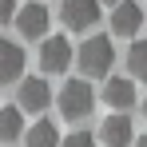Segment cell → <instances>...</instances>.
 I'll return each instance as SVG.
<instances>
[{"instance_id": "cell-14", "label": "cell", "mask_w": 147, "mask_h": 147, "mask_svg": "<svg viewBox=\"0 0 147 147\" xmlns=\"http://www.w3.org/2000/svg\"><path fill=\"white\" fill-rule=\"evenodd\" d=\"M60 147H96V139H92L88 131H72V135H68Z\"/></svg>"}, {"instance_id": "cell-12", "label": "cell", "mask_w": 147, "mask_h": 147, "mask_svg": "<svg viewBox=\"0 0 147 147\" xmlns=\"http://www.w3.org/2000/svg\"><path fill=\"white\" fill-rule=\"evenodd\" d=\"M24 135V111L20 107H0V143H12Z\"/></svg>"}, {"instance_id": "cell-4", "label": "cell", "mask_w": 147, "mask_h": 147, "mask_svg": "<svg viewBox=\"0 0 147 147\" xmlns=\"http://www.w3.org/2000/svg\"><path fill=\"white\" fill-rule=\"evenodd\" d=\"M60 20L72 32H84L99 20V0H60Z\"/></svg>"}, {"instance_id": "cell-15", "label": "cell", "mask_w": 147, "mask_h": 147, "mask_svg": "<svg viewBox=\"0 0 147 147\" xmlns=\"http://www.w3.org/2000/svg\"><path fill=\"white\" fill-rule=\"evenodd\" d=\"M16 20V0H0V24Z\"/></svg>"}, {"instance_id": "cell-3", "label": "cell", "mask_w": 147, "mask_h": 147, "mask_svg": "<svg viewBox=\"0 0 147 147\" xmlns=\"http://www.w3.org/2000/svg\"><path fill=\"white\" fill-rule=\"evenodd\" d=\"M76 64V48L64 40V36H48L44 44H40V68L48 76H56V72H68Z\"/></svg>"}, {"instance_id": "cell-16", "label": "cell", "mask_w": 147, "mask_h": 147, "mask_svg": "<svg viewBox=\"0 0 147 147\" xmlns=\"http://www.w3.org/2000/svg\"><path fill=\"white\" fill-rule=\"evenodd\" d=\"M131 147H147V135H143V139H135V143H131Z\"/></svg>"}, {"instance_id": "cell-5", "label": "cell", "mask_w": 147, "mask_h": 147, "mask_svg": "<svg viewBox=\"0 0 147 147\" xmlns=\"http://www.w3.org/2000/svg\"><path fill=\"white\" fill-rule=\"evenodd\" d=\"M48 20H52L48 8H44V4H36V0L24 4V8H16V32H20L24 40H40V36L48 32Z\"/></svg>"}, {"instance_id": "cell-2", "label": "cell", "mask_w": 147, "mask_h": 147, "mask_svg": "<svg viewBox=\"0 0 147 147\" xmlns=\"http://www.w3.org/2000/svg\"><path fill=\"white\" fill-rule=\"evenodd\" d=\"M92 107H96V92H92L88 80H68V84L60 88V115H64V119H72V123L88 119Z\"/></svg>"}, {"instance_id": "cell-9", "label": "cell", "mask_w": 147, "mask_h": 147, "mask_svg": "<svg viewBox=\"0 0 147 147\" xmlns=\"http://www.w3.org/2000/svg\"><path fill=\"white\" fill-rule=\"evenodd\" d=\"M52 103V92L44 80H20V92H16V107L20 111H44Z\"/></svg>"}, {"instance_id": "cell-1", "label": "cell", "mask_w": 147, "mask_h": 147, "mask_svg": "<svg viewBox=\"0 0 147 147\" xmlns=\"http://www.w3.org/2000/svg\"><path fill=\"white\" fill-rule=\"evenodd\" d=\"M115 64V44L111 36H88L76 48V68L84 72V80H107Z\"/></svg>"}, {"instance_id": "cell-8", "label": "cell", "mask_w": 147, "mask_h": 147, "mask_svg": "<svg viewBox=\"0 0 147 147\" xmlns=\"http://www.w3.org/2000/svg\"><path fill=\"white\" fill-rule=\"evenodd\" d=\"M103 99L115 107V111H127V107H135V80L131 76H107V84H103Z\"/></svg>"}, {"instance_id": "cell-7", "label": "cell", "mask_w": 147, "mask_h": 147, "mask_svg": "<svg viewBox=\"0 0 147 147\" xmlns=\"http://www.w3.org/2000/svg\"><path fill=\"white\" fill-rule=\"evenodd\" d=\"M139 28H143V8L135 0H119L111 8V32L115 36H135Z\"/></svg>"}, {"instance_id": "cell-17", "label": "cell", "mask_w": 147, "mask_h": 147, "mask_svg": "<svg viewBox=\"0 0 147 147\" xmlns=\"http://www.w3.org/2000/svg\"><path fill=\"white\" fill-rule=\"evenodd\" d=\"M99 4H111V8H115V4H119V0H99Z\"/></svg>"}, {"instance_id": "cell-11", "label": "cell", "mask_w": 147, "mask_h": 147, "mask_svg": "<svg viewBox=\"0 0 147 147\" xmlns=\"http://www.w3.org/2000/svg\"><path fill=\"white\" fill-rule=\"evenodd\" d=\"M24 147H60V127L48 119H40V123H32L24 131Z\"/></svg>"}, {"instance_id": "cell-6", "label": "cell", "mask_w": 147, "mask_h": 147, "mask_svg": "<svg viewBox=\"0 0 147 147\" xmlns=\"http://www.w3.org/2000/svg\"><path fill=\"white\" fill-rule=\"evenodd\" d=\"M99 139H103V147H131L135 143V131H131L127 111H111L103 119V127H99Z\"/></svg>"}, {"instance_id": "cell-18", "label": "cell", "mask_w": 147, "mask_h": 147, "mask_svg": "<svg viewBox=\"0 0 147 147\" xmlns=\"http://www.w3.org/2000/svg\"><path fill=\"white\" fill-rule=\"evenodd\" d=\"M143 119H147V99H143Z\"/></svg>"}, {"instance_id": "cell-10", "label": "cell", "mask_w": 147, "mask_h": 147, "mask_svg": "<svg viewBox=\"0 0 147 147\" xmlns=\"http://www.w3.org/2000/svg\"><path fill=\"white\" fill-rule=\"evenodd\" d=\"M24 72V48L16 40H0V84H16Z\"/></svg>"}, {"instance_id": "cell-13", "label": "cell", "mask_w": 147, "mask_h": 147, "mask_svg": "<svg viewBox=\"0 0 147 147\" xmlns=\"http://www.w3.org/2000/svg\"><path fill=\"white\" fill-rule=\"evenodd\" d=\"M127 72H131V80H147V40H131V48H127Z\"/></svg>"}]
</instances>
